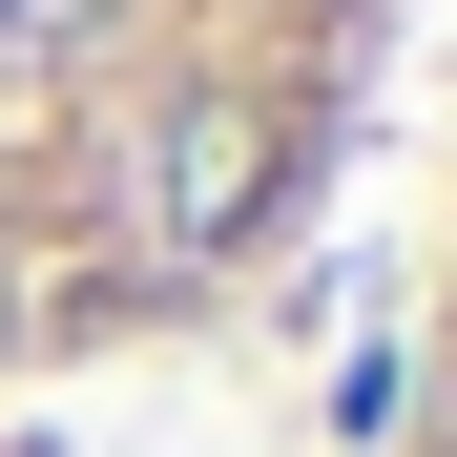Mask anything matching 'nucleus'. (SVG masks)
Returning <instances> with one entry per match:
<instances>
[{
  "label": "nucleus",
  "instance_id": "f257e3e1",
  "mask_svg": "<svg viewBox=\"0 0 457 457\" xmlns=\"http://www.w3.org/2000/svg\"><path fill=\"white\" fill-rule=\"evenodd\" d=\"M145 228H167V250H250V228H270V145L228 104H167V125H145Z\"/></svg>",
  "mask_w": 457,
  "mask_h": 457
},
{
  "label": "nucleus",
  "instance_id": "f03ea898",
  "mask_svg": "<svg viewBox=\"0 0 457 457\" xmlns=\"http://www.w3.org/2000/svg\"><path fill=\"white\" fill-rule=\"evenodd\" d=\"M84 21H104V0H0V42H21V62H62Z\"/></svg>",
  "mask_w": 457,
  "mask_h": 457
}]
</instances>
